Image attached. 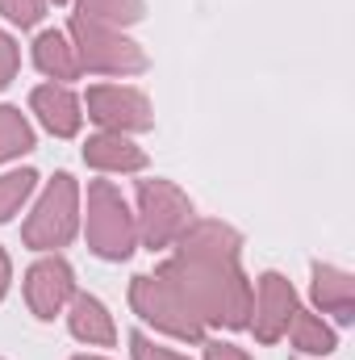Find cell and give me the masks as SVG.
<instances>
[{"label":"cell","instance_id":"5bb4252c","mask_svg":"<svg viewBox=\"0 0 355 360\" xmlns=\"http://www.w3.org/2000/svg\"><path fill=\"white\" fill-rule=\"evenodd\" d=\"M34 68L42 72V76H51V80H76L84 68H80V55H76V46H72V38L63 34V30H42L38 38H34Z\"/></svg>","mask_w":355,"mask_h":360},{"label":"cell","instance_id":"5b68a950","mask_svg":"<svg viewBox=\"0 0 355 360\" xmlns=\"http://www.w3.org/2000/svg\"><path fill=\"white\" fill-rule=\"evenodd\" d=\"M138 239L151 248V252H163V248H176V239L196 222V210H192V197L172 184V180H138Z\"/></svg>","mask_w":355,"mask_h":360},{"label":"cell","instance_id":"2e32d148","mask_svg":"<svg viewBox=\"0 0 355 360\" xmlns=\"http://www.w3.org/2000/svg\"><path fill=\"white\" fill-rule=\"evenodd\" d=\"M76 4H80L76 17H88V21L109 25V30H121V25H134L147 17L142 0H76Z\"/></svg>","mask_w":355,"mask_h":360},{"label":"cell","instance_id":"d6986e66","mask_svg":"<svg viewBox=\"0 0 355 360\" xmlns=\"http://www.w3.org/2000/svg\"><path fill=\"white\" fill-rule=\"evenodd\" d=\"M0 13H4V21H13V25L29 30V25H38V21H42L46 0H0Z\"/></svg>","mask_w":355,"mask_h":360},{"label":"cell","instance_id":"ba28073f","mask_svg":"<svg viewBox=\"0 0 355 360\" xmlns=\"http://www.w3.org/2000/svg\"><path fill=\"white\" fill-rule=\"evenodd\" d=\"M297 306H301V302H297L293 281L280 276V272H264V276L255 281V302H251V323H247V327L255 331L260 344H276V340L288 331Z\"/></svg>","mask_w":355,"mask_h":360},{"label":"cell","instance_id":"277c9868","mask_svg":"<svg viewBox=\"0 0 355 360\" xmlns=\"http://www.w3.org/2000/svg\"><path fill=\"white\" fill-rule=\"evenodd\" d=\"M76 231H80V184L67 172H55L21 226V243L34 252H59L76 239Z\"/></svg>","mask_w":355,"mask_h":360},{"label":"cell","instance_id":"d4e9b609","mask_svg":"<svg viewBox=\"0 0 355 360\" xmlns=\"http://www.w3.org/2000/svg\"><path fill=\"white\" fill-rule=\"evenodd\" d=\"M55 4H67V0H55Z\"/></svg>","mask_w":355,"mask_h":360},{"label":"cell","instance_id":"4fadbf2b","mask_svg":"<svg viewBox=\"0 0 355 360\" xmlns=\"http://www.w3.org/2000/svg\"><path fill=\"white\" fill-rule=\"evenodd\" d=\"M67 327H72V335H76L80 344H88V348H113V344H117L113 314H109L105 302L92 297V293H76V297L67 302Z\"/></svg>","mask_w":355,"mask_h":360},{"label":"cell","instance_id":"e0dca14e","mask_svg":"<svg viewBox=\"0 0 355 360\" xmlns=\"http://www.w3.org/2000/svg\"><path fill=\"white\" fill-rule=\"evenodd\" d=\"M34 151V126L17 105H0V164Z\"/></svg>","mask_w":355,"mask_h":360},{"label":"cell","instance_id":"3957f363","mask_svg":"<svg viewBox=\"0 0 355 360\" xmlns=\"http://www.w3.org/2000/svg\"><path fill=\"white\" fill-rule=\"evenodd\" d=\"M84 239L100 260H130V252L138 248V218L130 214L121 188H113L109 180H92L88 184V214H84Z\"/></svg>","mask_w":355,"mask_h":360},{"label":"cell","instance_id":"30bf717a","mask_svg":"<svg viewBox=\"0 0 355 360\" xmlns=\"http://www.w3.org/2000/svg\"><path fill=\"white\" fill-rule=\"evenodd\" d=\"M29 109L38 113V122L55 134V139H76L80 126H84V113H80V101L67 84H38L29 92Z\"/></svg>","mask_w":355,"mask_h":360},{"label":"cell","instance_id":"8992f818","mask_svg":"<svg viewBox=\"0 0 355 360\" xmlns=\"http://www.w3.org/2000/svg\"><path fill=\"white\" fill-rule=\"evenodd\" d=\"M67 38L80 55V68H88V72H100V76H138V72H147V51L138 42H130L126 34L109 30V25H96L88 17H72Z\"/></svg>","mask_w":355,"mask_h":360},{"label":"cell","instance_id":"cb8c5ba5","mask_svg":"<svg viewBox=\"0 0 355 360\" xmlns=\"http://www.w3.org/2000/svg\"><path fill=\"white\" fill-rule=\"evenodd\" d=\"M72 360H105V356H72Z\"/></svg>","mask_w":355,"mask_h":360},{"label":"cell","instance_id":"52a82bcc","mask_svg":"<svg viewBox=\"0 0 355 360\" xmlns=\"http://www.w3.org/2000/svg\"><path fill=\"white\" fill-rule=\"evenodd\" d=\"M88 117L96 126L113 130V134H138V130L155 126L151 101L138 89H126V84H96V89H88Z\"/></svg>","mask_w":355,"mask_h":360},{"label":"cell","instance_id":"603a6c76","mask_svg":"<svg viewBox=\"0 0 355 360\" xmlns=\"http://www.w3.org/2000/svg\"><path fill=\"white\" fill-rule=\"evenodd\" d=\"M8 285H13V260H8V252L0 248V302L8 297Z\"/></svg>","mask_w":355,"mask_h":360},{"label":"cell","instance_id":"9a60e30c","mask_svg":"<svg viewBox=\"0 0 355 360\" xmlns=\"http://www.w3.org/2000/svg\"><path fill=\"white\" fill-rule=\"evenodd\" d=\"M284 335L293 340V348H297L301 356H330V352L339 348L335 327H326L314 310H301V306H297V314H293V323H288Z\"/></svg>","mask_w":355,"mask_h":360},{"label":"cell","instance_id":"ac0fdd59","mask_svg":"<svg viewBox=\"0 0 355 360\" xmlns=\"http://www.w3.org/2000/svg\"><path fill=\"white\" fill-rule=\"evenodd\" d=\"M34 188H38V172H34V168L4 172V176H0V222H13V214L34 197Z\"/></svg>","mask_w":355,"mask_h":360},{"label":"cell","instance_id":"7c38bea8","mask_svg":"<svg viewBox=\"0 0 355 360\" xmlns=\"http://www.w3.org/2000/svg\"><path fill=\"white\" fill-rule=\"evenodd\" d=\"M84 164L96 172H142L147 168V151L130 139V134H113L100 130L84 143Z\"/></svg>","mask_w":355,"mask_h":360},{"label":"cell","instance_id":"6da1fadb","mask_svg":"<svg viewBox=\"0 0 355 360\" xmlns=\"http://www.w3.org/2000/svg\"><path fill=\"white\" fill-rule=\"evenodd\" d=\"M243 235L226 222H192L176 239V260L163 264V276L188 297L205 327L243 331L251 323L255 289L239 269Z\"/></svg>","mask_w":355,"mask_h":360},{"label":"cell","instance_id":"44dd1931","mask_svg":"<svg viewBox=\"0 0 355 360\" xmlns=\"http://www.w3.org/2000/svg\"><path fill=\"white\" fill-rule=\"evenodd\" d=\"M130 356H134V360H188V356H180V352H168V348L151 344L142 331H134V335H130Z\"/></svg>","mask_w":355,"mask_h":360},{"label":"cell","instance_id":"8fae6325","mask_svg":"<svg viewBox=\"0 0 355 360\" xmlns=\"http://www.w3.org/2000/svg\"><path fill=\"white\" fill-rule=\"evenodd\" d=\"M309 293H314V306L322 314H330L335 323H351L355 319V276L335 264H314V281H309Z\"/></svg>","mask_w":355,"mask_h":360},{"label":"cell","instance_id":"7402d4cb","mask_svg":"<svg viewBox=\"0 0 355 360\" xmlns=\"http://www.w3.org/2000/svg\"><path fill=\"white\" fill-rule=\"evenodd\" d=\"M205 360H251L239 344H222V340H209L205 344Z\"/></svg>","mask_w":355,"mask_h":360},{"label":"cell","instance_id":"7a4b0ae2","mask_svg":"<svg viewBox=\"0 0 355 360\" xmlns=\"http://www.w3.org/2000/svg\"><path fill=\"white\" fill-rule=\"evenodd\" d=\"M130 306L142 323H151L155 331L184 340V344H205V323L196 319V310L188 306V297L163 272H138L130 281Z\"/></svg>","mask_w":355,"mask_h":360},{"label":"cell","instance_id":"ffe728a7","mask_svg":"<svg viewBox=\"0 0 355 360\" xmlns=\"http://www.w3.org/2000/svg\"><path fill=\"white\" fill-rule=\"evenodd\" d=\"M17 68H21V46H17V38L8 30H0V89L13 84Z\"/></svg>","mask_w":355,"mask_h":360},{"label":"cell","instance_id":"9c48e42d","mask_svg":"<svg viewBox=\"0 0 355 360\" xmlns=\"http://www.w3.org/2000/svg\"><path fill=\"white\" fill-rule=\"evenodd\" d=\"M76 297V272L63 256H42L38 264L25 272V302L34 310V319L51 323L55 314L67 310V302Z\"/></svg>","mask_w":355,"mask_h":360}]
</instances>
